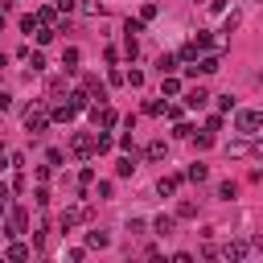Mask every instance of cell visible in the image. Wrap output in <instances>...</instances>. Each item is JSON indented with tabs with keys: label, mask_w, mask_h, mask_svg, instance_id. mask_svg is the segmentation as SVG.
I'll list each match as a JSON object with an SVG mask.
<instances>
[{
	"label": "cell",
	"mask_w": 263,
	"mask_h": 263,
	"mask_svg": "<svg viewBox=\"0 0 263 263\" xmlns=\"http://www.w3.org/2000/svg\"><path fill=\"white\" fill-rule=\"evenodd\" d=\"M45 160H49V164H62L66 156H62V148H49V152H45Z\"/></svg>",
	"instance_id": "obj_39"
},
{
	"label": "cell",
	"mask_w": 263,
	"mask_h": 263,
	"mask_svg": "<svg viewBox=\"0 0 263 263\" xmlns=\"http://www.w3.org/2000/svg\"><path fill=\"white\" fill-rule=\"evenodd\" d=\"M218 197L230 201V197H234V181H222V185H218Z\"/></svg>",
	"instance_id": "obj_32"
},
{
	"label": "cell",
	"mask_w": 263,
	"mask_h": 263,
	"mask_svg": "<svg viewBox=\"0 0 263 263\" xmlns=\"http://www.w3.org/2000/svg\"><path fill=\"white\" fill-rule=\"evenodd\" d=\"M164 82H160V95H181V78H173V74H160Z\"/></svg>",
	"instance_id": "obj_21"
},
{
	"label": "cell",
	"mask_w": 263,
	"mask_h": 263,
	"mask_svg": "<svg viewBox=\"0 0 263 263\" xmlns=\"http://www.w3.org/2000/svg\"><path fill=\"white\" fill-rule=\"evenodd\" d=\"M66 99H70V107H74V111H86V107H90V95H86V90H70Z\"/></svg>",
	"instance_id": "obj_18"
},
{
	"label": "cell",
	"mask_w": 263,
	"mask_h": 263,
	"mask_svg": "<svg viewBox=\"0 0 263 263\" xmlns=\"http://www.w3.org/2000/svg\"><path fill=\"white\" fill-rule=\"evenodd\" d=\"M95 152H111V136H107V127L95 132Z\"/></svg>",
	"instance_id": "obj_26"
},
{
	"label": "cell",
	"mask_w": 263,
	"mask_h": 263,
	"mask_svg": "<svg viewBox=\"0 0 263 263\" xmlns=\"http://www.w3.org/2000/svg\"><path fill=\"white\" fill-rule=\"evenodd\" d=\"M123 33H127V37H140V33H144V21H127Z\"/></svg>",
	"instance_id": "obj_30"
},
{
	"label": "cell",
	"mask_w": 263,
	"mask_h": 263,
	"mask_svg": "<svg viewBox=\"0 0 263 263\" xmlns=\"http://www.w3.org/2000/svg\"><path fill=\"white\" fill-rule=\"evenodd\" d=\"M189 140H193L197 148H210V144H214V132H201V136H189Z\"/></svg>",
	"instance_id": "obj_31"
},
{
	"label": "cell",
	"mask_w": 263,
	"mask_h": 263,
	"mask_svg": "<svg viewBox=\"0 0 263 263\" xmlns=\"http://www.w3.org/2000/svg\"><path fill=\"white\" fill-rule=\"evenodd\" d=\"M107 242H111L107 230H86V247H107Z\"/></svg>",
	"instance_id": "obj_22"
},
{
	"label": "cell",
	"mask_w": 263,
	"mask_h": 263,
	"mask_svg": "<svg viewBox=\"0 0 263 263\" xmlns=\"http://www.w3.org/2000/svg\"><path fill=\"white\" fill-rule=\"evenodd\" d=\"M4 255H8L12 263H21V259H29V247H25V242H12V247H8Z\"/></svg>",
	"instance_id": "obj_24"
},
{
	"label": "cell",
	"mask_w": 263,
	"mask_h": 263,
	"mask_svg": "<svg viewBox=\"0 0 263 263\" xmlns=\"http://www.w3.org/2000/svg\"><path fill=\"white\" fill-rule=\"evenodd\" d=\"M66 95V78H49V86H45V103H58Z\"/></svg>",
	"instance_id": "obj_13"
},
{
	"label": "cell",
	"mask_w": 263,
	"mask_h": 263,
	"mask_svg": "<svg viewBox=\"0 0 263 263\" xmlns=\"http://www.w3.org/2000/svg\"><path fill=\"white\" fill-rule=\"evenodd\" d=\"M78 8V0H58V12H74Z\"/></svg>",
	"instance_id": "obj_42"
},
{
	"label": "cell",
	"mask_w": 263,
	"mask_h": 263,
	"mask_svg": "<svg viewBox=\"0 0 263 263\" xmlns=\"http://www.w3.org/2000/svg\"><path fill=\"white\" fill-rule=\"evenodd\" d=\"M127 230H132V234H144V230H148V222H140V218H132V222H127Z\"/></svg>",
	"instance_id": "obj_41"
},
{
	"label": "cell",
	"mask_w": 263,
	"mask_h": 263,
	"mask_svg": "<svg viewBox=\"0 0 263 263\" xmlns=\"http://www.w3.org/2000/svg\"><path fill=\"white\" fill-rule=\"evenodd\" d=\"M82 90H86V95H95V99H99V103H103V99H107V90H103V82H99V78H95V74H86V78H82Z\"/></svg>",
	"instance_id": "obj_12"
},
{
	"label": "cell",
	"mask_w": 263,
	"mask_h": 263,
	"mask_svg": "<svg viewBox=\"0 0 263 263\" xmlns=\"http://www.w3.org/2000/svg\"><path fill=\"white\" fill-rule=\"evenodd\" d=\"M226 259H247L251 255V242H242V238H234V242H226V251H222Z\"/></svg>",
	"instance_id": "obj_11"
},
{
	"label": "cell",
	"mask_w": 263,
	"mask_h": 263,
	"mask_svg": "<svg viewBox=\"0 0 263 263\" xmlns=\"http://www.w3.org/2000/svg\"><path fill=\"white\" fill-rule=\"evenodd\" d=\"M78 222H90V205H66L62 210V230H70Z\"/></svg>",
	"instance_id": "obj_6"
},
{
	"label": "cell",
	"mask_w": 263,
	"mask_h": 263,
	"mask_svg": "<svg viewBox=\"0 0 263 263\" xmlns=\"http://www.w3.org/2000/svg\"><path fill=\"white\" fill-rule=\"evenodd\" d=\"M144 111H148V115H160V111H164V103H160V99H148V103H144Z\"/></svg>",
	"instance_id": "obj_33"
},
{
	"label": "cell",
	"mask_w": 263,
	"mask_h": 263,
	"mask_svg": "<svg viewBox=\"0 0 263 263\" xmlns=\"http://www.w3.org/2000/svg\"><path fill=\"white\" fill-rule=\"evenodd\" d=\"M197 70H201V74H218V70H222V58H218V53H205V58L197 62Z\"/></svg>",
	"instance_id": "obj_15"
},
{
	"label": "cell",
	"mask_w": 263,
	"mask_h": 263,
	"mask_svg": "<svg viewBox=\"0 0 263 263\" xmlns=\"http://www.w3.org/2000/svg\"><path fill=\"white\" fill-rule=\"evenodd\" d=\"M132 173H136V152H132V156H119V160H115V177H132Z\"/></svg>",
	"instance_id": "obj_17"
},
{
	"label": "cell",
	"mask_w": 263,
	"mask_h": 263,
	"mask_svg": "<svg viewBox=\"0 0 263 263\" xmlns=\"http://www.w3.org/2000/svg\"><path fill=\"white\" fill-rule=\"evenodd\" d=\"M45 127H49V103L37 99L33 107H25V132H29V136H41Z\"/></svg>",
	"instance_id": "obj_1"
},
{
	"label": "cell",
	"mask_w": 263,
	"mask_h": 263,
	"mask_svg": "<svg viewBox=\"0 0 263 263\" xmlns=\"http://www.w3.org/2000/svg\"><path fill=\"white\" fill-rule=\"evenodd\" d=\"M8 107H12V95H4V90H0V111H8Z\"/></svg>",
	"instance_id": "obj_44"
},
{
	"label": "cell",
	"mask_w": 263,
	"mask_h": 263,
	"mask_svg": "<svg viewBox=\"0 0 263 263\" xmlns=\"http://www.w3.org/2000/svg\"><path fill=\"white\" fill-rule=\"evenodd\" d=\"M193 58H197V45H193V41H189V45H185V49H181V62H193Z\"/></svg>",
	"instance_id": "obj_38"
},
{
	"label": "cell",
	"mask_w": 263,
	"mask_h": 263,
	"mask_svg": "<svg viewBox=\"0 0 263 263\" xmlns=\"http://www.w3.org/2000/svg\"><path fill=\"white\" fill-rule=\"evenodd\" d=\"M0 230H4V214H0Z\"/></svg>",
	"instance_id": "obj_47"
},
{
	"label": "cell",
	"mask_w": 263,
	"mask_h": 263,
	"mask_svg": "<svg viewBox=\"0 0 263 263\" xmlns=\"http://www.w3.org/2000/svg\"><path fill=\"white\" fill-rule=\"evenodd\" d=\"M205 177H210V168H205V164H201V160H193V164H189V168H185V181H193V185H201V181H205Z\"/></svg>",
	"instance_id": "obj_14"
},
{
	"label": "cell",
	"mask_w": 263,
	"mask_h": 263,
	"mask_svg": "<svg viewBox=\"0 0 263 263\" xmlns=\"http://www.w3.org/2000/svg\"><path fill=\"white\" fill-rule=\"evenodd\" d=\"M111 193H115V185H111V181H99V189H95V197H99V201H107Z\"/></svg>",
	"instance_id": "obj_29"
},
{
	"label": "cell",
	"mask_w": 263,
	"mask_h": 263,
	"mask_svg": "<svg viewBox=\"0 0 263 263\" xmlns=\"http://www.w3.org/2000/svg\"><path fill=\"white\" fill-rule=\"evenodd\" d=\"M144 156H148V160H164V156H168V144H164V140H152V144L144 148Z\"/></svg>",
	"instance_id": "obj_16"
},
{
	"label": "cell",
	"mask_w": 263,
	"mask_h": 263,
	"mask_svg": "<svg viewBox=\"0 0 263 263\" xmlns=\"http://www.w3.org/2000/svg\"><path fill=\"white\" fill-rule=\"evenodd\" d=\"M0 205H8V185L0 181Z\"/></svg>",
	"instance_id": "obj_45"
},
{
	"label": "cell",
	"mask_w": 263,
	"mask_h": 263,
	"mask_svg": "<svg viewBox=\"0 0 263 263\" xmlns=\"http://www.w3.org/2000/svg\"><path fill=\"white\" fill-rule=\"evenodd\" d=\"M0 29H4V8H0Z\"/></svg>",
	"instance_id": "obj_46"
},
{
	"label": "cell",
	"mask_w": 263,
	"mask_h": 263,
	"mask_svg": "<svg viewBox=\"0 0 263 263\" xmlns=\"http://www.w3.org/2000/svg\"><path fill=\"white\" fill-rule=\"evenodd\" d=\"M177 189H181V177H177V173H168V177L156 181V193H160V197H173Z\"/></svg>",
	"instance_id": "obj_10"
},
{
	"label": "cell",
	"mask_w": 263,
	"mask_h": 263,
	"mask_svg": "<svg viewBox=\"0 0 263 263\" xmlns=\"http://www.w3.org/2000/svg\"><path fill=\"white\" fill-rule=\"evenodd\" d=\"M62 66H66V70H78V49H74V45L62 53Z\"/></svg>",
	"instance_id": "obj_28"
},
{
	"label": "cell",
	"mask_w": 263,
	"mask_h": 263,
	"mask_svg": "<svg viewBox=\"0 0 263 263\" xmlns=\"http://www.w3.org/2000/svg\"><path fill=\"white\" fill-rule=\"evenodd\" d=\"M25 226H29V214H25V205H12V210L4 214V234H25Z\"/></svg>",
	"instance_id": "obj_3"
},
{
	"label": "cell",
	"mask_w": 263,
	"mask_h": 263,
	"mask_svg": "<svg viewBox=\"0 0 263 263\" xmlns=\"http://www.w3.org/2000/svg\"><path fill=\"white\" fill-rule=\"evenodd\" d=\"M177 218H197V201L193 197H181L177 201Z\"/></svg>",
	"instance_id": "obj_19"
},
{
	"label": "cell",
	"mask_w": 263,
	"mask_h": 263,
	"mask_svg": "<svg viewBox=\"0 0 263 263\" xmlns=\"http://www.w3.org/2000/svg\"><path fill=\"white\" fill-rule=\"evenodd\" d=\"M4 168H12V152H4V148H0V173H4Z\"/></svg>",
	"instance_id": "obj_43"
},
{
	"label": "cell",
	"mask_w": 263,
	"mask_h": 263,
	"mask_svg": "<svg viewBox=\"0 0 263 263\" xmlns=\"http://www.w3.org/2000/svg\"><path fill=\"white\" fill-rule=\"evenodd\" d=\"M193 45H197V49H210V45H214V37H210V33H197V41H193Z\"/></svg>",
	"instance_id": "obj_37"
},
{
	"label": "cell",
	"mask_w": 263,
	"mask_h": 263,
	"mask_svg": "<svg viewBox=\"0 0 263 263\" xmlns=\"http://www.w3.org/2000/svg\"><path fill=\"white\" fill-rule=\"evenodd\" d=\"M53 33H58L53 25H37V29H33V37H37V45H49V41H53Z\"/></svg>",
	"instance_id": "obj_20"
},
{
	"label": "cell",
	"mask_w": 263,
	"mask_h": 263,
	"mask_svg": "<svg viewBox=\"0 0 263 263\" xmlns=\"http://www.w3.org/2000/svg\"><path fill=\"white\" fill-rule=\"evenodd\" d=\"M33 201H37V205H49V189H45V185H41V189H37V193H33Z\"/></svg>",
	"instance_id": "obj_40"
},
{
	"label": "cell",
	"mask_w": 263,
	"mask_h": 263,
	"mask_svg": "<svg viewBox=\"0 0 263 263\" xmlns=\"http://www.w3.org/2000/svg\"><path fill=\"white\" fill-rule=\"evenodd\" d=\"M21 29H25V33H33V29H37V16H33V12H29V16H21Z\"/></svg>",
	"instance_id": "obj_36"
},
{
	"label": "cell",
	"mask_w": 263,
	"mask_h": 263,
	"mask_svg": "<svg viewBox=\"0 0 263 263\" xmlns=\"http://www.w3.org/2000/svg\"><path fill=\"white\" fill-rule=\"evenodd\" d=\"M226 156H263V148L251 144V136H242V140H230L226 144Z\"/></svg>",
	"instance_id": "obj_5"
},
{
	"label": "cell",
	"mask_w": 263,
	"mask_h": 263,
	"mask_svg": "<svg viewBox=\"0 0 263 263\" xmlns=\"http://www.w3.org/2000/svg\"><path fill=\"white\" fill-rule=\"evenodd\" d=\"M259 127H263V111H251V107L234 111V132H242V136H259Z\"/></svg>",
	"instance_id": "obj_2"
},
{
	"label": "cell",
	"mask_w": 263,
	"mask_h": 263,
	"mask_svg": "<svg viewBox=\"0 0 263 263\" xmlns=\"http://www.w3.org/2000/svg\"><path fill=\"white\" fill-rule=\"evenodd\" d=\"M177 230V214H160V218H152V234H160V238H168Z\"/></svg>",
	"instance_id": "obj_8"
},
{
	"label": "cell",
	"mask_w": 263,
	"mask_h": 263,
	"mask_svg": "<svg viewBox=\"0 0 263 263\" xmlns=\"http://www.w3.org/2000/svg\"><path fill=\"white\" fill-rule=\"evenodd\" d=\"M210 103V90L205 86H193V90H185V107H193V111H201Z\"/></svg>",
	"instance_id": "obj_9"
},
{
	"label": "cell",
	"mask_w": 263,
	"mask_h": 263,
	"mask_svg": "<svg viewBox=\"0 0 263 263\" xmlns=\"http://www.w3.org/2000/svg\"><path fill=\"white\" fill-rule=\"evenodd\" d=\"M82 12H90V16H103V4H95V0H86V4H82Z\"/></svg>",
	"instance_id": "obj_35"
},
{
	"label": "cell",
	"mask_w": 263,
	"mask_h": 263,
	"mask_svg": "<svg viewBox=\"0 0 263 263\" xmlns=\"http://www.w3.org/2000/svg\"><path fill=\"white\" fill-rule=\"evenodd\" d=\"M173 136H177V140H189V136H193V127H189V123H177V127H173Z\"/></svg>",
	"instance_id": "obj_34"
},
{
	"label": "cell",
	"mask_w": 263,
	"mask_h": 263,
	"mask_svg": "<svg viewBox=\"0 0 263 263\" xmlns=\"http://www.w3.org/2000/svg\"><path fill=\"white\" fill-rule=\"evenodd\" d=\"M90 119H95V127H115V123H119V115H115L107 103H95V107H90Z\"/></svg>",
	"instance_id": "obj_7"
},
{
	"label": "cell",
	"mask_w": 263,
	"mask_h": 263,
	"mask_svg": "<svg viewBox=\"0 0 263 263\" xmlns=\"http://www.w3.org/2000/svg\"><path fill=\"white\" fill-rule=\"evenodd\" d=\"M238 21H242L238 12H226V16H222V33H234V29H238Z\"/></svg>",
	"instance_id": "obj_27"
},
{
	"label": "cell",
	"mask_w": 263,
	"mask_h": 263,
	"mask_svg": "<svg viewBox=\"0 0 263 263\" xmlns=\"http://www.w3.org/2000/svg\"><path fill=\"white\" fill-rule=\"evenodd\" d=\"M70 152L82 156V160L95 156V136H90V132H74V136H70Z\"/></svg>",
	"instance_id": "obj_4"
},
{
	"label": "cell",
	"mask_w": 263,
	"mask_h": 263,
	"mask_svg": "<svg viewBox=\"0 0 263 263\" xmlns=\"http://www.w3.org/2000/svg\"><path fill=\"white\" fill-rule=\"evenodd\" d=\"M25 62L33 66V74H37V70H45V53H41V49H29V58H25Z\"/></svg>",
	"instance_id": "obj_25"
},
{
	"label": "cell",
	"mask_w": 263,
	"mask_h": 263,
	"mask_svg": "<svg viewBox=\"0 0 263 263\" xmlns=\"http://www.w3.org/2000/svg\"><path fill=\"white\" fill-rule=\"evenodd\" d=\"M156 70H160V74H173V70H177V58H173V53H160V58H156Z\"/></svg>",
	"instance_id": "obj_23"
}]
</instances>
